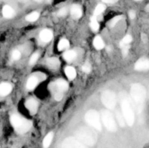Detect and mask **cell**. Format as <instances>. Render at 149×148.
Segmentation results:
<instances>
[{
  "instance_id": "obj_36",
  "label": "cell",
  "mask_w": 149,
  "mask_h": 148,
  "mask_svg": "<svg viewBox=\"0 0 149 148\" xmlns=\"http://www.w3.org/2000/svg\"><path fill=\"white\" fill-rule=\"evenodd\" d=\"M19 1H20V2H26V1H28L29 0H19Z\"/></svg>"
},
{
  "instance_id": "obj_9",
  "label": "cell",
  "mask_w": 149,
  "mask_h": 148,
  "mask_svg": "<svg viewBox=\"0 0 149 148\" xmlns=\"http://www.w3.org/2000/svg\"><path fill=\"white\" fill-rule=\"evenodd\" d=\"M135 68L137 71H146L149 68V60L146 58H141L137 61Z\"/></svg>"
},
{
  "instance_id": "obj_30",
  "label": "cell",
  "mask_w": 149,
  "mask_h": 148,
  "mask_svg": "<svg viewBox=\"0 0 149 148\" xmlns=\"http://www.w3.org/2000/svg\"><path fill=\"white\" fill-rule=\"evenodd\" d=\"M122 16H120V15L116 16V17H115L114 18H113V20H111V27H113V26H116V23H117L118 22H119V20H120L121 19H122Z\"/></svg>"
},
{
  "instance_id": "obj_1",
  "label": "cell",
  "mask_w": 149,
  "mask_h": 148,
  "mask_svg": "<svg viewBox=\"0 0 149 148\" xmlns=\"http://www.w3.org/2000/svg\"><path fill=\"white\" fill-rule=\"evenodd\" d=\"M130 94L137 111L141 113L143 109L146 97V91L145 88L141 84H132L130 89Z\"/></svg>"
},
{
  "instance_id": "obj_11",
  "label": "cell",
  "mask_w": 149,
  "mask_h": 148,
  "mask_svg": "<svg viewBox=\"0 0 149 148\" xmlns=\"http://www.w3.org/2000/svg\"><path fill=\"white\" fill-rule=\"evenodd\" d=\"M26 107H27V109L31 113L34 114V113H36V110H37L38 104L36 100H33V99H30L26 102Z\"/></svg>"
},
{
  "instance_id": "obj_34",
  "label": "cell",
  "mask_w": 149,
  "mask_h": 148,
  "mask_svg": "<svg viewBox=\"0 0 149 148\" xmlns=\"http://www.w3.org/2000/svg\"><path fill=\"white\" fill-rule=\"evenodd\" d=\"M102 1L106 3H109V4H114V3L117 2L118 0H102Z\"/></svg>"
},
{
  "instance_id": "obj_14",
  "label": "cell",
  "mask_w": 149,
  "mask_h": 148,
  "mask_svg": "<svg viewBox=\"0 0 149 148\" xmlns=\"http://www.w3.org/2000/svg\"><path fill=\"white\" fill-rule=\"evenodd\" d=\"M12 91V86L7 83L0 84V95L6 96L10 94Z\"/></svg>"
},
{
  "instance_id": "obj_3",
  "label": "cell",
  "mask_w": 149,
  "mask_h": 148,
  "mask_svg": "<svg viewBox=\"0 0 149 148\" xmlns=\"http://www.w3.org/2000/svg\"><path fill=\"white\" fill-rule=\"evenodd\" d=\"M12 125L16 131L20 133L27 132L31 127V122L17 115H13L10 118Z\"/></svg>"
},
{
  "instance_id": "obj_35",
  "label": "cell",
  "mask_w": 149,
  "mask_h": 148,
  "mask_svg": "<svg viewBox=\"0 0 149 148\" xmlns=\"http://www.w3.org/2000/svg\"><path fill=\"white\" fill-rule=\"evenodd\" d=\"M129 15H130V17L131 19L135 18V12H134V11H130V13H129Z\"/></svg>"
},
{
  "instance_id": "obj_25",
  "label": "cell",
  "mask_w": 149,
  "mask_h": 148,
  "mask_svg": "<svg viewBox=\"0 0 149 148\" xmlns=\"http://www.w3.org/2000/svg\"><path fill=\"white\" fill-rule=\"evenodd\" d=\"M68 45H69V42H68V41L67 40V39H61V40L59 41V43H58V49H59L60 51L63 50V49H66V48L68 47Z\"/></svg>"
},
{
  "instance_id": "obj_21",
  "label": "cell",
  "mask_w": 149,
  "mask_h": 148,
  "mask_svg": "<svg viewBox=\"0 0 149 148\" xmlns=\"http://www.w3.org/2000/svg\"><path fill=\"white\" fill-rule=\"evenodd\" d=\"M63 57L66 61H72L77 57V53L74 51H67L64 53Z\"/></svg>"
},
{
  "instance_id": "obj_2",
  "label": "cell",
  "mask_w": 149,
  "mask_h": 148,
  "mask_svg": "<svg viewBox=\"0 0 149 148\" xmlns=\"http://www.w3.org/2000/svg\"><path fill=\"white\" fill-rule=\"evenodd\" d=\"M76 137L79 142L87 146H93L97 140L95 131L88 127H81L76 131Z\"/></svg>"
},
{
  "instance_id": "obj_27",
  "label": "cell",
  "mask_w": 149,
  "mask_h": 148,
  "mask_svg": "<svg viewBox=\"0 0 149 148\" xmlns=\"http://www.w3.org/2000/svg\"><path fill=\"white\" fill-rule=\"evenodd\" d=\"M132 40V38L130 35H127L126 36L124 37V39H122V41L120 43V46L122 45H128Z\"/></svg>"
},
{
  "instance_id": "obj_33",
  "label": "cell",
  "mask_w": 149,
  "mask_h": 148,
  "mask_svg": "<svg viewBox=\"0 0 149 148\" xmlns=\"http://www.w3.org/2000/svg\"><path fill=\"white\" fill-rule=\"evenodd\" d=\"M90 70H91V68H90V65H84L82 66V71H84V73H90Z\"/></svg>"
},
{
  "instance_id": "obj_17",
  "label": "cell",
  "mask_w": 149,
  "mask_h": 148,
  "mask_svg": "<svg viewBox=\"0 0 149 148\" xmlns=\"http://www.w3.org/2000/svg\"><path fill=\"white\" fill-rule=\"evenodd\" d=\"M56 86L60 91H66L68 88V83H67L65 81H64V80H61V79H59L58 81H57Z\"/></svg>"
},
{
  "instance_id": "obj_6",
  "label": "cell",
  "mask_w": 149,
  "mask_h": 148,
  "mask_svg": "<svg viewBox=\"0 0 149 148\" xmlns=\"http://www.w3.org/2000/svg\"><path fill=\"white\" fill-rule=\"evenodd\" d=\"M101 120L105 127L111 132H115L117 130L116 121L113 115L109 110H103L101 112Z\"/></svg>"
},
{
  "instance_id": "obj_32",
  "label": "cell",
  "mask_w": 149,
  "mask_h": 148,
  "mask_svg": "<svg viewBox=\"0 0 149 148\" xmlns=\"http://www.w3.org/2000/svg\"><path fill=\"white\" fill-rule=\"evenodd\" d=\"M66 13H67V10H66V8H65V7H64V8L61 9V10H59V12H58V15L64 16L66 15Z\"/></svg>"
},
{
  "instance_id": "obj_20",
  "label": "cell",
  "mask_w": 149,
  "mask_h": 148,
  "mask_svg": "<svg viewBox=\"0 0 149 148\" xmlns=\"http://www.w3.org/2000/svg\"><path fill=\"white\" fill-rule=\"evenodd\" d=\"M52 138H53V133L52 132H49L47 133L46 136L45 137L43 140V147L44 148H48L50 145L51 142H52Z\"/></svg>"
},
{
  "instance_id": "obj_31",
  "label": "cell",
  "mask_w": 149,
  "mask_h": 148,
  "mask_svg": "<svg viewBox=\"0 0 149 148\" xmlns=\"http://www.w3.org/2000/svg\"><path fill=\"white\" fill-rule=\"evenodd\" d=\"M63 97V95L62 91H59L55 94V100H57V101H60V100H62Z\"/></svg>"
},
{
  "instance_id": "obj_28",
  "label": "cell",
  "mask_w": 149,
  "mask_h": 148,
  "mask_svg": "<svg viewBox=\"0 0 149 148\" xmlns=\"http://www.w3.org/2000/svg\"><path fill=\"white\" fill-rule=\"evenodd\" d=\"M38 58H39V54L38 53H34L32 55V56L30 58V61H29V63L31 64V65H33V64H34L35 62L37 61Z\"/></svg>"
},
{
  "instance_id": "obj_22",
  "label": "cell",
  "mask_w": 149,
  "mask_h": 148,
  "mask_svg": "<svg viewBox=\"0 0 149 148\" xmlns=\"http://www.w3.org/2000/svg\"><path fill=\"white\" fill-rule=\"evenodd\" d=\"M115 115H116V118L118 120V123L120 125L121 127H125V124H126V121H125V118H124L122 113H121L120 112L118 111V110H116Z\"/></svg>"
},
{
  "instance_id": "obj_8",
  "label": "cell",
  "mask_w": 149,
  "mask_h": 148,
  "mask_svg": "<svg viewBox=\"0 0 149 148\" xmlns=\"http://www.w3.org/2000/svg\"><path fill=\"white\" fill-rule=\"evenodd\" d=\"M61 148H87L77 138L68 137L63 142Z\"/></svg>"
},
{
  "instance_id": "obj_29",
  "label": "cell",
  "mask_w": 149,
  "mask_h": 148,
  "mask_svg": "<svg viewBox=\"0 0 149 148\" xmlns=\"http://www.w3.org/2000/svg\"><path fill=\"white\" fill-rule=\"evenodd\" d=\"M12 57H13V59L15 60H17L20 58V52L18 50H14L12 53Z\"/></svg>"
},
{
  "instance_id": "obj_18",
  "label": "cell",
  "mask_w": 149,
  "mask_h": 148,
  "mask_svg": "<svg viewBox=\"0 0 149 148\" xmlns=\"http://www.w3.org/2000/svg\"><path fill=\"white\" fill-rule=\"evenodd\" d=\"M93 45L97 49H102L104 47V42L100 36H96L93 41Z\"/></svg>"
},
{
  "instance_id": "obj_5",
  "label": "cell",
  "mask_w": 149,
  "mask_h": 148,
  "mask_svg": "<svg viewBox=\"0 0 149 148\" xmlns=\"http://www.w3.org/2000/svg\"><path fill=\"white\" fill-rule=\"evenodd\" d=\"M85 120L90 126L94 128L97 131H101L102 125L98 112L95 110H90L86 113Z\"/></svg>"
},
{
  "instance_id": "obj_15",
  "label": "cell",
  "mask_w": 149,
  "mask_h": 148,
  "mask_svg": "<svg viewBox=\"0 0 149 148\" xmlns=\"http://www.w3.org/2000/svg\"><path fill=\"white\" fill-rule=\"evenodd\" d=\"M38 84V79L37 78H36L35 76H31L29 78L27 81V84H26V87H27L28 89L31 90L36 87V86Z\"/></svg>"
},
{
  "instance_id": "obj_26",
  "label": "cell",
  "mask_w": 149,
  "mask_h": 148,
  "mask_svg": "<svg viewBox=\"0 0 149 148\" xmlns=\"http://www.w3.org/2000/svg\"><path fill=\"white\" fill-rule=\"evenodd\" d=\"M105 10H106V6H105L104 4H98V5L96 7L95 10V12H94L95 16H97L99 15H100L103 12H104Z\"/></svg>"
},
{
  "instance_id": "obj_10",
  "label": "cell",
  "mask_w": 149,
  "mask_h": 148,
  "mask_svg": "<svg viewBox=\"0 0 149 148\" xmlns=\"http://www.w3.org/2000/svg\"><path fill=\"white\" fill-rule=\"evenodd\" d=\"M40 39L44 42H49L52 39V33L49 29H45L42 30L39 34Z\"/></svg>"
},
{
  "instance_id": "obj_38",
  "label": "cell",
  "mask_w": 149,
  "mask_h": 148,
  "mask_svg": "<svg viewBox=\"0 0 149 148\" xmlns=\"http://www.w3.org/2000/svg\"><path fill=\"white\" fill-rule=\"evenodd\" d=\"M135 1H141V0H135Z\"/></svg>"
},
{
  "instance_id": "obj_7",
  "label": "cell",
  "mask_w": 149,
  "mask_h": 148,
  "mask_svg": "<svg viewBox=\"0 0 149 148\" xmlns=\"http://www.w3.org/2000/svg\"><path fill=\"white\" fill-rule=\"evenodd\" d=\"M101 101L108 109H113L116 104V94L110 90L104 91L101 94Z\"/></svg>"
},
{
  "instance_id": "obj_13",
  "label": "cell",
  "mask_w": 149,
  "mask_h": 148,
  "mask_svg": "<svg viewBox=\"0 0 149 148\" xmlns=\"http://www.w3.org/2000/svg\"><path fill=\"white\" fill-rule=\"evenodd\" d=\"M2 14L5 18H12L15 15V11L10 6L5 5L3 7Z\"/></svg>"
},
{
  "instance_id": "obj_37",
  "label": "cell",
  "mask_w": 149,
  "mask_h": 148,
  "mask_svg": "<svg viewBox=\"0 0 149 148\" xmlns=\"http://www.w3.org/2000/svg\"><path fill=\"white\" fill-rule=\"evenodd\" d=\"M34 1H37V2H41V1H42V0H34Z\"/></svg>"
},
{
  "instance_id": "obj_24",
  "label": "cell",
  "mask_w": 149,
  "mask_h": 148,
  "mask_svg": "<svg viewBox=\"0 0 149 148\" xmlns=\"http://www.w3.org/2000/svg\"><path fill=\"white\" fill-rule=\"evenodd\" d=\"M39 17V13L37 12H31V14L28 15L26 17V20H28L29 22H33L36 21Z\"/></svg>"
},
{
  "instance_id": "obj_19",
  "label": "cell",
  "mask_w": 149,
  "mask_h": 148,
  "mask_svg": "<svg viewBox=\"0 0 149 148\" xmlns=\"http://www.w3.org/2000/svg\"><path fill=\"white\" fill-rule=\"evenodd\" d=\"M47 63L48 66L51 68H57L60 65L59 60L55 57L48 58L47 60Z\"/></svg>"
},
{
  "instance_id": "obj_23",
  "label": "cell",
  "mask_w": 149,
  "mask_h": 148,
  "mask_svg": "<svg viewBox=\"0 0 149 148\" xmlns=\"http://www.w3.org/2000/svg\"><path fill=\"white\" fill-rule=\"evenodd\" d=\"M90 26H91V28L93 31L96 32L98 30L99 23L97 21V19H96L95 16H93V17H91V20H90Z\"/></svg>"
},
{
  "instance_id": "obj_4",
  "label": "cell",
  "mask_w": 149,
  "mask_h": 148,
  "mask_svg": "<svg viewBox=\"0 0 149 148\" xmlns=\"http://www.w3.org/2000/svg\"><path fill=\"white\" fill-rule=\"evenodd\" d=\"M121 106H122V113L125 118V121L130 126H132L135 122V114L130 102L126 97H123L122 98Z\"/></svg>"
},
{
  "instance_id": "obj_16",
  "label": "cell",
  "mask_w": 149,
  "mask_h": 148,
  "mask_svg": "<svg viewBox=\"0 0 149 148\" xmlns=\"http://www.w3.org/2000/svg\"><path fill=\"white\" fill-rule=\"evenodd\" d=\"M65 73L69 79L72 80L75 78L76 75H77V71L73 67L68 66L65 68Z\"/></svg>"
},
{
  "instance_id": "obj_12",
  "label": "cell",
  "mask_w": 149,
  "mask_h": 148,
  "mask_svg": "<svg viewBox=\"0 0 149 148\" xmlns=\"http://www.w3.org/2000/svg\"><path fill=\"white\" fill-rule=\"evenodd\" d=\"M71 14L74 18H79L81 16V15H82V11H81V9L80 7V6H79L78 4H74L71 7Z\"/></svg>"
}]
</instances>
